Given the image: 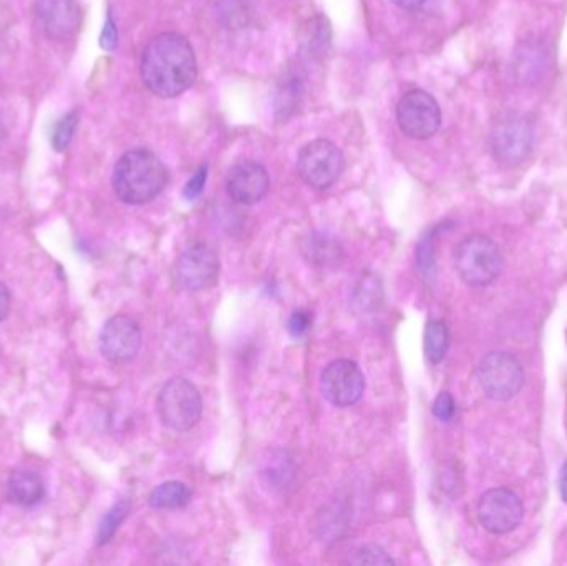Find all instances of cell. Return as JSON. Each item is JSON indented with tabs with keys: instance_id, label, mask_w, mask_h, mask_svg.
Here are the masks:
<instances>
[{
	"instance_id": "obj_9",
	"label": "cell",
	"mask_w": 567,
	"mask_h": 566,
	"mask_svg": "<svg viewBox=\"0 0 567 566\" xmlns=\"http://www.w3.org/2000/svg\"><path fill=\"white\" fill-rule=\"evenodd\" d=\"M219 276V256L208 243L186 246L176 261V278L189 291H203L216 285Z\"/></svg>"
},
{
	"instance_id": "obj_2",
	"label": "cell",
	"mask_w": 567,
	"mask_h": 566,
	"mask_svg": "<svg viewBox=\"0 0 567 566\" xmlns=\"http://www.w3.org/2000/svg\"><path fill=\"white\" fill-rule=\"evenodd\" d=\"M169 182V173L162 159L146 148L130 150L113 169V192L126 205H146L153 202Z\"/></svg>"
},
{
	"instance_id": "obj_23",
	"label": "cell",
	"mask_w": 567,
	"mask_h": 566,
	"mask_svg": "<svg viewBox=\"0 0 567 566\" xmlns=\"http://www.w3.org/2000/svg\"><path fill=\"white\" fill-rule=\"evenodd\" d=\"M456 404L455 399L450 392H442L433 402V414L442 422H450L455 418Z\"/></svg>"
},
{
	"instance_id": "obj_28",
	"label": "cell",
	"mask_w": 567,
	"mask_h": 566,
	"mask_svg": "<svg viewBox=\"0 0 567 566\" xmlns=\"http://www.w3.org/2000/svg\"><path fill=\"white\" fill-rule=\"evenodd\" d=\"M10 311V292L7 286L0 281V322L7 318Z\"/></svg>"
},
{
	"instance_id": "obj_5",
	"label": "cell",
	"mask_w": 567,
	"mask_h": 566,
	"mask_svg": "<svg viewBox=\"0 0 567 566\" xmlns=\"http://www.w3.org/2000/svg\"><path fill=\"white\" fill-rule=\"evenodd\" d=\"M535 148V126L528 116L508 113L496 122L492 133V152L503 166H518Z\"/></svg>"
},
{
	"instance_id": "obj_20",
	"label": "cell",
	"mask_w": 567,
	"mask_h": 566,
	"mask_svg": "<svg viewBox=\"0 0 567 566\" xmlns=\"http://www.w3.org/2000/svg\"><path fill=\"white\" fill-rule=\"evenodd\" d=\"M306 43L312 53L322 55V53L327 52V49L330 47V25L326 17L317 16L316 19L309 23Z\"/></svg>"
},
{
	"instance_id": "obj_12",
	"label": "cell",
	"mask_w": 567,
	"mask_h": 566,
	"mask_svg": "<svg viewBox=\"0 0 567 566\" xmlns=\"http://www.w3.org/2000/svg\"><path fill=\"white\" fill-rule=\"evenodd\" d=\"M525 508L522 498L509 488L485 492L478 502L480 524L493 535H506L522 524Z\"/></svg>"
},
{
	"instance_id": "obj_22",
	"label": "cell",
	"mask_w": 567,
	"mask_h": 566,
	"mask_svg": "<svg viewBox=\"0 0 567 566\" xmlns=\"http://www.w3.org/2000/svg\"><path fill=\"white\" fill-rule=\"evenodd\" d=\"M349 564L385 566L395 565V560H393L382 547H379V545H365V547L359 548V550L349 558Z\"/></svg>"
},
{
	"instance_id": "obj_29",
	"label": "cell",
	"mask_w": 567,
	"mask_h": 566,
	"mask_svg": "<svg viewBox=\"0 0 567 566\" xmlns=\"http://www.w3.org/2000/svg\"><path fill=\"white\" fill-rule=\"evenodd\" d=\"M559 494L567 504V461L563 464L561 474H559Z\"/></svg>"
},
{
	"instance_id": "obj_14",
	"label": "cell",
	"mask_w": 567,
	"mask_h": 566,
	"mask_svg": "<svg viewBox=\"0 0 567 566\" xmlns=\"http://www.w3.org/2000/svg\"><path fill=\"white\" fill-rule=\"evenodd\" d=\"M271 179L261 163L243 159L229 169L226 188L233 202L251 206L268 195Z\"/></svg>"
},
{
	"instance_id": "obj_11",
	"label": "cell",
	"mask_w": 567,
	"mask_h": 566,
	"mask_svg": "<svg viewBox=\"0 0 567 566\" xmlns=\"http://www.w3.org/2000/svg\"><path fill=\"white\" fill-rule=\"evenodd\" d=\"M320 391L323 398L336 408H350L357 404L365 391V378L355 362L337 359L323 369L320 375Z\"/></svg>"
},
{
	"instance_id": "obj_27",
	"label": "cell",
	"mask_w": 567,
	"mask_h": 566,
	"mask_svg": "<svg viewBox=\"0 0 567 566\" xmlns=\"http://www.w3.org/2000/svg\"><path fill=\"white\" fill-rule=\"evenodd\" d=\"M100 45H102V49L110 50V52L115 50L116 45H118V30H116L112 16H109L105 27H103L102 37H100Z\"/></svg>"
},
{
	"instance_id": "obj_1",
	"label": "cell",
	"mask_w": 567,
	"mask_h": 566,
	"mask_svg": "<svg viewBox=\"0 0 567 566\" xmlns=\"http://www.w3.org/2000/svg\"><path fill=\"white\" fill-rule=\"evenodd\" d=\"M142 80L162 99H175L195 83L198 75L195 50L179 33H159L150 40L142 55Z\"/></svg>"
},
{
	"instance_id": "obj_3",
	"label": "cell",
	"mask_w": 567,
	"mask_h": 566,
	"mask_svg": "<svg viewBox=\"0 0 567 566\" xmlns=\"http://www.w3.org/2000/svg\"><path fill=\"white\" fill-rule=\"evenodd\" d=\"M455 268L465 285L485 288L502 272V251L488 236H468L456 246Z\"/></svg>"
},
{
	"instance_id": "obj_17",
	"label": "cell",
	"mask_w": 567,
	"mask_h": 566,
	"mask_svg": "<svg viewBox=\"0 0 567 566\" xmlns=\"http://www.w3.org/2000/svg\"><path fill=\"white\" fill-rule=\"evenodd\" d=\"M192 501V491L183 482H165L158 485L150 494V505L156 511H176V508L186 507Z\"/></svg>"
},
{
	"instance_id": "obj_21",
	"label": "cell",
	"mask_w": 567,
	"mask_h": 566,
	"mask_svg": "<svg viewBox=\"0 0 567 566\" xmlns=\"http://www.w3.org/2000/svg\"><path fill=\"white\" fill-rule=\"evenodd\" d=\"M76 125H79V113L70 112L59 120L52 133V145L56 152H65L72 143L75 135Z\"/></svg>"
},
{
	"instance_id": "obj_24",
	"label": "cell",
	"mask_w": 567,
	"mask_h": 566,
	"mask_svg": "<svg viewBox=\"0 0 567 566\" xmlns=\"http://www.w3.org/2000/svg\"><path fill=\"white\" fill-rule=\"evenodd\" d=\"M416 259H419L420 269L425 275H432L433 266H435V256H433V239L432 236H426L416 249Z\"/></svg>"
},
{
	"instance_id": "obj_10",
	"label": "cell",
	"mask_w": 567,
	"mask_h": 566,
	"mask_svg": "<svg viewBox=\"0 0 567 566\" xmlns=\"http://www.w3.org/2000/svg\"><path fill=\"white\" fill-rule=\"evenodd\" d=\"M37 29L49 40L65 42L82 25V9L75 0H35L32 7Z\"/></svg>"
},
{
	"instance_id": "obj_30",
	"label": "cell",
	"mask_w": 567,
	"mask_h": 566,
	"mask_svg": "<svg viewBox=\"0 0 567 566\" xmlns=\"http://www.w3.org/2000/svg\"><path fill=\"white\" fill-rule=\"evenodd\" d=\"M392 2L395 3L396 7H400V9L413 10L422 7L426 0H392Z\"/></svg>"
},
{
	"instance_id": "obj_8",
	"label": "cell",
	"mask_w": 567,
	"mask_h": 566,
	"mask_svg": "<svg viewBox=\"0 0 567 566\" xmlns=\"http://www.w3.org/2000/svg\"><path fill=\"white\" fill-rule=\"evenodd\" d=\"M396 122L409 138L429 140L442 125V110L429 92L412 90L400 99Z\"/></svg>"
},
{
	"instance_id": "obj_6",
	"label": "cell",
	"mask_w": 567,
	"mask_h": 566,
	"mask_svg": "<svg viewBox=\"0 0 567 566\" xmlns=\"http://www.w3.org/2000/svg\"><path fill=\"white\" fill-rule=\"evenodd\" d=\"M480 385L493 401L505 402L519 394L525 384V371L515 354L506 351H493L480 361Z\"/></svg>"
},
{
	"instance_id": "obj_18",
	"label": "cell",
	"mask_w": 567,
	"mask_h": 566,
	"mask_svg": "<svg viewBox=\"0 0 567 566\" xmlns=\"http://www.w3.org/2000/svg\"><path fill=\"white\" fill-rule=\"evenodd\" d=\"M450 332L445 321H430L425 331V354L432 364H440L449 352Z\"/></svg>"
},
{
	"instance_id": "obj_16",
	"label": "cell",
	"mask_w": 567,
	"mask_h": 566,
	"mask_svg": "<svg viewBox=\"0 0 567 566\" xmlns=\"http://www.w3.org/2000/svg\"><path fill=\"white\" fill-rule=\"evenodd\" d=\"M303 255L312 263L313 266L320 268H329V266L339 265L342 259V246L336 238L326 235V233H313L309 236L302 248Z\"/></svg>"
},
{
	"instance_id": "obj_15",
	"label": "cell",
	"mask_w": 567,
	"mask_h": 566,
	"mask_svg": "<svg viewBox=\"0 0 567 566\" xmlns=\"http://www.w3.org/2000/svg\"><path fill=\"white\" fill-rule=\"evenodd\" d=\"M10 502L20 507H33L45 497V485L39 474L32 471H16L7 484Z\"/></svg>"
},
{
	"instance_id": "obj_25",
	"label": "cell",
	"mask_w": 567,
	"mask_h": 566,
	"mask_svg": "<svg viewBox=\"0 0 567 566\" xmlns=\"http://www.w3.org/2000/svg\"><path fill=\"white\" fill-rule=\"evenodd\" d=\"M206 178H208V168L202 166V168L189 178V182L186 183L185 198L189 199V202H195L196 198H199L203 189H205Z\"/></svg>"
},
{
	"instance_id": "obj_4",
	"label": "cell",
	"mask_w": 567,
	"mask_h": 566,
	"mask_svg": "<svg viewBox=\"0 0 567 566\" xmlns=\"http://www.w3.org/2000/svg\"><path fill=\"white\" fill-rule=\"evenodd\" d=\"M156 411H158L163 425L172 431H192L202 419V394L186 379H169L156 399Z\"/></svg>"
},
{
	"instance_id": "obj_26",
	"label": "cell",
	"mask_w": 567,
	"mask_h": 566,
	"mask_svg": "<svg viewBox=\"0 0 567 566\" xmlns=\"http://www.w3.org/2000/svg\"><path fill=\"white\" fill-rule=\"evenodd\" d=\"M310 325H312V318H310L309 312L297 311L290 316L287 329H289V332L293 336V338H302V336L309 331Z\"/></svg>"
},
{
	"instance_id": "obj_19",
	"label": "cell",
	"mask_w": 567,
	"mask_h": 566,
	"mask_svg": "<svg viewBox=\"0 0 567 566\" xmlns=\"http://www.w3.org/2000/svg\"><path fill=\"white\" fill-rule=\"evenodd\" d=\"M128 512V501H120L118 504L113 505V507L110 508L109 514L103 517L102 524H100L99 534H96V544H109V542L112 541L113 535L118 531L120 525L125 521Z\"/></svg>"
},
{
	"instance_id": "obj_7",
	"label": "cell",
	"mask_w": 567,
	"mask_h": 566,
	"mask_svg": "<svg viewBox=\"0 0 567 566\" xmlns=\"http://www.w3.org/2000/svg\"><path fill=\"white\" fill-rule=\"evenodd\" d=\"M297 172L306 185L313 189H327L337 183L343 172V155L336 143L313 140L300 150Z\"/></svg>"
},
{
	"instance_id": "obj_13",
	"label": "cell",
	"mask_w": 567,
	"mask_h": 566,
	"mask_svg": "<svg viewBox=\"0 0 567 566\" xmlns=\"http://www.w3.org/2000/svg\"><path fill=\"white\" fill-rule=\"evenodd\" d=\"M142 329L125 315L113 316L100 335L102 354L113 364L133 361L142 349Z\"/></svg>"
}]
</instances>
